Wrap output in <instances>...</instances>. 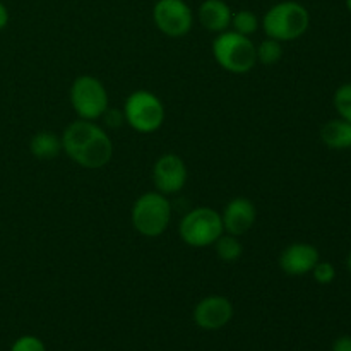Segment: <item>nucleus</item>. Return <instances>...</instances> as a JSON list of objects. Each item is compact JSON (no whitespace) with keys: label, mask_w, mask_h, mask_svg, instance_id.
<instances>
[{"label":"nucleus","mask_w":351,"mask_h":351,"mask_svg":"<svg viewBox=\"0 0 351 351\" xmlns=\"http://www.w3.org/2000/svg\"><path fill=\"white\" fill-rule=\"evenodd\" d=\"M62 149L74 163L84 168H103L113 156L108 134L93 120H75L62 136Z\"/></svg>","instance_id":"nucleus-1"},{"label":"nucleus","mask_w":351,"mask_h":351,"mask_svg":"<svg viewBox=\"0 0 351 351\" xmlns=\"http://www.w3.org/2000/svg\"><path fill=\"white\" fill-rule=\"evenodd\" d=\"M311 14L295 0H285L271 7L263 17V27L267 38L278 41H293L307 33Z\"/></svg>","instance_id":"nucleus-2"},{"label":"nucleus","mask_w":351,"mask_h":351,"mask_svg":"<svg viewBox=\"0 0 351 351\" xmlns=\"http://www.w3.org/2000/svg\"><path fill=\"white\" fill-rule=\"evenodd\" d=\"M213 55L225 71L245 74L257 64V48L249 36L237 31H223L213 41Z\"/></svg>","instance_id":"nucleus-3"},{"label":"nucleus","mask_w":351,"mask_h":351,"mask_svg":"<svg viewBox=\"0 0 351 351\" xmlns=\"http://www.w3.org/2000/svg\"><path fill=\"white\" fill-rule=\"evenodd\" d=\"M171 219V206L161 192L141 195L132 208V225L141 235L160 237Z\"/></svg>","instance_id":"nucleus-4"},{"label":"nucleus","mask_w":351,"mask_h":351,"mask_svg":"<svg viewBox=\"0 0 351 351\" xmlns=\"http://www.w3.org/2000/svg\"><path fill=\"white\" fill-rule=\"evenodd\" d=\"M123 119L137 132H154L163 125L165 106L154 93L139 89L125 99Z\"/></svg>","instance_id":"nucleus-5"},{"label":"nucleus","mask_w":351,"mask_h":351,"mask_svg":"<svg viewBox=\"0 0 351 351\" xmlns=\"http://www.w3.org/2000/svg\"><path fill=\"white\" fill-rule=\"evenodd\" d=\"M182 240L191 247H209L223 235V219L211 208H195L182 218L178 226Z\"/></svg>","instance_id":"nucleus-6"},{"label":"nucleus","mask_w":351,"mask_h":351,"mask_svg":"<svg viewBox=\"0 0 351 351\" xmlns=\"http://www.w3.org/2000/svg\"><path fill=\"white\" fill-rule=\"evenodd\" d=\"M71 103L82 120H96L108 110V93L93 75H79L71 88Z\"/></svg>","instance_id":"nucleus-7"},{"label":"nucleus","mask_w":351,"mask_h":351,"mask_svg":"<svg viewBox=\"0 0 351 351\" xmlns=\"http://www.w3.org/2000/svg\"><path fill=\"white\" fill-rule=\"evenodd\" d=\"M158 29L170 38H182L192 29L194 16L185 0H158L153 7Z\"/></svg>","instance_id":"nucleus-8"},{"label":"nucleus","mask_w":351,"mask_h":351,"mask_svg":"<svg viewBox=\"0 0 351 351\" xmlns=\"http://www.w3.org/2000/svg\"><path fill=\"white\" fill-rule=\"evenodd\" d=\"M187 167L177 154H165L158 158L153 168V180L161 194H177L187 184Z\"/></svg>","instance_id":"nucleus-9"},{"label":"nucleus","mask_w":351,"mask_h":351,"mask_svg":"<svg viewBox=\"0 0 351 351\" xmlns=\"http://www.w3.org/2000/svg\"><path fill=\"white\" fill-rule=\"evenodd\" d=\"M233 305L232 302L221 295H209L202 298L194 308L195 324L206 331H216L221 329L232 321Z\"/></svg>","instance_id":"nucleus-10"},{"label":"nucleus","mask_w":351,"mask_h":351,"mask_svg":"<svg viewBox=\"0 0 351 351\" xmlns=\"http://www.w3.org/2000/svg\"><path fill=\"white\" fill-rule=\"evenodd\" d=\"M321 261L319 250L311 243L297 242L288 245L280 256V267L290 276H304L312 273L315 264Z\"/></svg>","instance_id":"nucleus-11"},{"label":"nucleus","mask_w":351,"mask_h":351,"mask_svg":"<svg viewBox=\"0 0 351 351\" xmlns=\"http://www.w3.org/2000/svg\"><path fill=\"white\" fill-rule=\"evenodd\" d=\"M257 218V209L250 199L235 197L226 204L225 213L221 215L223 228L230 235H243L254 226Z\"/></svg>","instance_id":"nucleus-12"},{"label":"nucleus","mask_w":351,"mask_h":351,"mask_svg":"<svg viewBox=\"0 0 351 351\" xmlns=\"http://www.w3.org/2000/svg\"><path fill=\"white\" fill-rule=\"evenodd\" d=\"M199 21L213 33H223L232 26L233 12L225 0H204L199 7Z\"/></svg>","instance_id":"nucleus-13"},{"label":"nucleus","mask_w":351,"mask_h":351,"mask_svg":"<svg viewBox=\"0 0 351 351\" xmlns=\"http://www.w3.org/2000/svg\"><path fill=\"white\" fill-rule=\"evenodd\" d=\"M321 139L329 149H351V122L343 119L329 120L321 129Z\"/></svg>","instance_id":"nucleus-14"},{"label":"nucleus","mask_w":351,"mask_h":351,"mask_svg":"<svg viewBox=\"0 0 351 351\" xmlns=\"http://www.w3.org/2000/svg\"><path fill=\"white\" fill-rule=\"evenodd\" d=\"M29 149L38 160H51V158H57L62 151V139L55 136L53 132L43 130V132L34 134Z\"/></svg>","instance_id":"nucleus-15"},{"label":"nucleus","mask_w":351,"mask_h":351,"mask_svg":"<svg viewBox=\"0 0 351 351\" xmlns=\"http://www.w3.org/2000/svg\"><path fill=\"white\" fill-rule=\"evenodd\" d=\"M215 243L219 259L225 261V263H235V261L240 259V256L243 252L242 243L239 242V239L235 235H230V233L225 237H219Z\"/></svg>","instance_id":"nucleus-16"},{"label":"nucleus","mask_w":351,"mask_h":351,"mask_svg":"<svg viewBox=\"0 0 351 351\" xmlns=\"http://www.w3.org/2000/svg\"><path fill=\"white\" fill-rule=\"evenodd\" d=\"M283 57V48H281V41L267 38L263 43L257 47V60L264 65H274L281 60Z\"/></svg>","instance_id":"nucleus-17"},{"label":"nucleus","mask_w":351,"mask_h":351,"mask_svg":"<svg viewBox=\"0 0 351 351\" xmlns=\"http://www.w3.org/2000/svg\"><path fill=\"white\" fill-rule=\"evenodd\" d=\"M232 26L233 31H237V33L250 36L259 27V19H257V16L252 10H239L237 14H233Z\"/></svg>","instance_id":"nucleus-18"},{"label":"nucleus","mask_w":351,"mask_h":351,"mask_svg":"<svg viewBox=\"0 0 351 351\" xmlns=\"http://www.w3.org/2000/svg\"><path fill=\"white\" fill-rule=\"evenodd\" d=\"M332 103H335V108L338 112L339 119L351 122V82H346V84L339 86L336 89Z\"/></svg>","instance_id":"nucleus-19"},{"label":"nucleus","mask_w":351,"mask_h":351,"mask_svg":"<svg viewBox=\"0 0 351 351\" xmlns=\"http://www.w3.org/2000/svg\"><path fill=\"white\" fill-rule=\"evenodd\" d=\"M312 274H314V280L317 281L319 285H329L335 281L336 269L331 263L319 261V263L314 266V269H312Z\"/></svg>","instance_id":"nucleus-20"},{"label":"nucleus","mask_w":351,"mask_h":351,"mask_svg":"<svg viewBox=\"0 0 351 351\" xmlns=\"http://www.w3.org/2000/svg\"><path fill=\"white\" fill-rule=\"evenodd\" d=\"M10 351H47V348H45L43 341L40 338L26 335L14 341V345L10 346Z\"/></svg>","instance_id":"nucleus-21"},{"label":"nucleus","mask_w":351,"mask_h":351,"mask_svg":"<svg viewBox=\"0 0 351 351\" xmlns=\"http://www.w3.org/2000/svg\"><path fill=\"white\" fill-rule=\"evenodd\" d=\"M103 117H105L106 125L110 127H119L120 123H122V120H125L123 119V113H120L119 110H110V108L103 113Z\"/></svg>","instance_id":"nucleus-22"},{"label":"nucleus","mask_w":351,"mask_h":351,"mask_svg":"<svg viewBox=\"0 0 351 351\" xmlns=\"http://www.w3.org/2000/svg\"><path fill=\"white\" fill-rule=\"evenodd\" d=\"M331 351H351V336H339L332 343Z\"/></svg>","instance_id":"nucleus-23"},{"label":"nucleus","mask_w":351,"mask_h":351,"mask_svg":"<svg viewBox=\"0 0 351 351\" xmlns=\"http://www.w3.org/2000/svg\"><path fill=\"white\" fill-rule=\"evenodd\" d=\"M7 24H9V10H7L5 3L0 2V31L5 29Z\"/></svg>","instance_id":"nucleus-24"},{"label":"nucleus","mask_w":351,"mask_h":351,"mask_svg":"<svg viewBox=\"0 0 351 351\" xmlns=\"http://www.w3.org/2000/svg\"><path fill=\"white\" fill-rule=\"evenodd\" d=\"M346 264H348V269H350V273H351V252H350L348 259H346Z\"/></svg>","instance_id":"nucleus-25"},{"label":"nucleus","mask_w":351,"mask_h":351,"mask_svg":"<svg viewBox=\"0 0 351 351\" xmlns=\"http://www.w3.org/2000/svg\"><path fill=\"white\" fill-rule=\"evenodd\" d=\"M346 7H348V10L351 12V0H346Z\"/></svg>","instance_id":"nucleus-26"}]
</instances>
